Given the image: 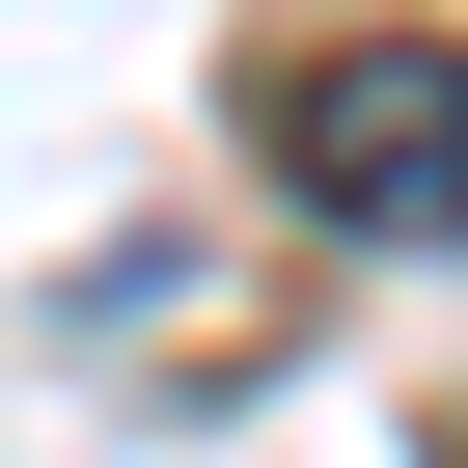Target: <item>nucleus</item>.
Here are the masks:
<instances>
[{"label":"nucleus","mask_w":468,"mask_h":468,"mask_svg":"<svg viewBox=\"0 0 468 468\" xmlns=\"http://www.w3.org/2000/svg\"><path fill=\"white\" fill-rule=\"evenodd\" d=\"M276 165H303L331 220H386V249H468V56H441V28L303 56V83H276Z\"/></svg>","instance_id":"f257e3e1"}]
</instances>
